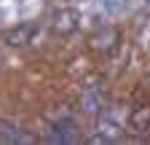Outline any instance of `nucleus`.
Listing matches in <instances>:
<instances>
[{
	"mask_svg": "<svg viewBox=\"0 0 150 145\" xmlns=\"http://www.w3.org/2000/svg\"><path fill=\"white\" fill-rule=\"evenodd\" d=\"M48 142H59V145H70V142H81V129L72 118H59L48 126Z\"/></svg>",
	"mask_w": 150,
	"mask_h": 145,
	"instance_id": "nucleus-1",
	"label": "nucleus"
},
{
	"mask_svg": "<svg viewBox=\"0 0 150 145\" xmlns=\"http://www.w3.org/2000/svg\"><path fill=\"white\" fill-rule=\"evenodd\" d=\"M0 142H6V145H32V142H38V137H32L19 124L0 118Z\"/></svg>",
	"mask_w": 150,
	"mask_h": 145,
	"instance_id": "nucleus-2",
	"label": "nucleus"
},
{
	"mask_svg": "<svg viewBox=\"0 0 150 145\" xmlns=\"http://www.w3.org/2000/svg\"><path fill=\"white\" fill-rule=\"evenodd\" d=\"M126 126H129L131 134L147 137V134H150V105H139V107H134V110L129 113Z\"/></svg>",
	"mask_w": 150,
	"mask_h": 145,
	"instance_id": "nucleus-3",
	"label": "nucleus"
},
{
	"mask_svg": "<svg viewBox=\"0 0 150 145\" xmlns=\"http://www.w3.org/2000/svg\"><path fill=\"white\" fill-rule=\"evenodd\" d=\"M115 43H118V32L112 30V27H102L99 32H94L91 38H88V46L94 51H110Z\"/></svg>",
	"mask_w": 150,
	"mask_h": 145,
	"instance_id": "nucleus-4",
	"label": "nucleus"
},
{
	"mask_svg": "<svg viewBox=\"0 0 150 145\" xmlns=\"http://www.w3.org/2000/svg\"><path fill=\"white\" fill-rule=\"evenodd\" d=\"M102 94L97 92V89H86V92L81 94V110L86 113V116H97V113H102L105 107H102Z\"/></svg>",
	"mask_w": 150,
	"mask_h": 145,
	"instance_id": "nucleus-5",
	"label": "nucleus"
},
{
	"mask_svg": "<svg viewBox=\"0 0 150 145\" xmlns=\"http://www.w3.org/2000/svg\"><path fill=\"white\" fill-rule=\"evenodd\" d=\"M32 24H22L19 30H13L11 35H8V43H13V46H22V43H27L30 41V35H32Z\"/></svg>",
	"mask_w": 150,
	"mask_h": 145,
	"instance_id": "nucleus-6",
	"label": "nucleus"
}]
</instances>
